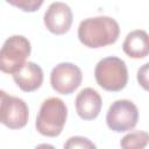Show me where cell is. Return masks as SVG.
I'll return each instance as SVG.
<instances>
[{
    "mask_svg": "<svg viewBox=\"0 0 149 149\" xmlns=\"http://www.w3.org/2000/svg\"><path fill=\"white\" fill-rule=\"evenodd\" d=\"M139 121V109L128 99H119L112 102L106 114L107 127L115 133L132 130Z\"/></svg>",
    "mask_w": 149,
    "mask_h": 149,
    "instance_id": "cell-5",
    "label": "cell"
},
{
    "mask_svg": "<svg viewBox=\"0 0 149 149\" xmlns=\"http://www.w3.org/2000/svg\"><path fill=\"white\" fill-rule=\"evenodd\" d=\"M120 35V26L113 17H87L79 23L78 38L87 48L98 49L114 44Z\"/></svg>",
    "mask_w": 149,
    "mask_h": 149,
    "instance_id": "cell-1",
    "label": "cell"
},
{
    "mask_svg": "<svg viewBox=\"0 0 149 149\" xmlns=\"http://www.w3.org/2000/svg\"><path fill=\"white\" fill-rule=\"evenodd\" d=\"M149 135L147 132H133L127 135H125L121 141L120 146L125 149H132V148H144L148 144Z\"/></svg>",
    "mask_w": 149,
    "mask_h": 149,
    "instance_id": "cell-12",
    "label": "cell"
},
{
    "mask_svg": "<svg viewBox=\"0 0 149 149\" xmlns=\"http://www.w3.org/2000/svg\"><path fill=\"white\" fill-rule=\"evenodd\" d=\"M81 70L73 63L64 62L57 64L50 73V84L54 91L59 94L69 95L81 84Z\"/></svg>",
    "mask_w": 149,
    "mask_h": 149,
    "instance_id": "cell-6",
    "label": "cell"
},
{
    "mask_svg": "<svg viewBox=\"0 0 149 149\" xmlns=\"http://www.w3.org/2000/svg\"><path fill=\"white\" fill-rule=\"evenodd\" d=\"M64 148L66 149H76V148H80V149H92L95 148V144L93 142H91L88 139L83 137V136H72L70 137L65 143H64Z\"/></svg>",
    "mask_w": 149,
    "mask_h": 149,
    "instance_id": "cell-14",
    "label": "cell"
},
{
    "mask_svg": "<svg viewBox=\"0 0 149 149\" xmlns=\"http://www.w3.org/2000/svg\"><path fill=\"white\" fill-rule=\"evenodd\" d=\"M68 119V107L65 102L51 97L45 99L38 111L35 127L37 132L47 137H57L63 132Z\"/></svg>",
    "mask_w": 149,
    "mask_h": 149,
    "instance_id": "cell-2",
    "label": "cell"
},
{
    "mask_svg": "<svg viewBox=\"0 0 149 149\" xmlns=\"http://www.w3.org/2000/svg\"><path fill=\"white\" fill-rule=\"evenodd\" d=\"M12 76L17 87L23 92H34L43 83V70L34 62H26Z\"/></svg>",
    "mask_w": 149,
    "mask_h": 149,
    "instance_id": "cell-9",
    "label": "cell"
},
{
    "mask_svg": "<svg viewBox=\"0 0 149 149\" xmlns=\"http://www.w3.org/2000/svg\"><path fill=\"white\" fill-rule=\"evenodd\" d=\"M122 50L127 56L135 59L147 57L149 54V41L147 31L142 29L130 31L122 43Z\"/></svg>",
    "mask_w": 149,
    "mask_h": 149,
    "instance_id": "cell-10",
    "label": "cell"
},
{
    "mask_svg": "<svg viewBox=\"0 0 149 149\" xmlns=\"http://www.w3.org/2000/svg\"><path fill=\"white\" fill-rule=\"evenodd\" d=\"M31 52L30 42L22 35L8 37L0 48V71L13 74L26 62Z\"/></svg>",
    "mask_w": 149,
    "mask_h": 149,
    "instance_id": "cell-4",
    "label": "cell"
},
{
    "mask_svg": "<svg viewBox=\"0 0 149 149\" xmlns=\"http://www.w3.org/2000/svg\"><path fill=\"white\" fill-rule=\"evenodd\" d=\"M28 119L29 108L26 101L19 97L12 95L9 109L2 125H5L9 129H21L27 125Z\"/></svg>",
    "mask_w": 149,
    "mask_h": 149,
    "instance_id": "cell-11",
    "label": "cell"
},
{
    "mask_svg": "<svg viewBox=\"0 0 149 149\" xmlns=\"http://www.w3.org/2000/svg\"><path fill=\"white\" fill-rule=\"evenodd\" d=\"M12 95H9L3 90H0V123H3L5 118L7 115L9 105H10Z\"/></svg>",
    "mask_w": 149,
    "mask_h": 149,
    "instance_id": "cell-15",
    "label": "cell"
},
{
    "mask_svg": "<svg viewBox=\"0 0 149 149\" xmlns=\"http://www.w3.org/2000/svg\"><path fill=\"white\" fill-rule=\"evenodd\" d=\"M148 68H149V64L146 63L143 64L142 68L139 69L137 71V81L139 84L147 91L148 90Z\"/></svg>",
    "mask_w": 149,
    "mask_h": 149,
    "instance_id": "cell-16",
    "label": "cell"
},
{
    "mask_svg": "<svg viewBox=\"0 0 149 149\" xmlns=\"http://www.w3.org/2000/svg\"><path fill=\"white\" fill-rule=\"evenodd\" d=\"M97 84L109 92L123 90L128 83V70L123 59L116 56H108L100 59L94 69Z\"/></svg>",
    "mask_w": 149,
    "mask_h": 149,
    "instance_id": "cell-3",
    "label": "cell"
},
{
    "mask_svg": "<svg viewBox=\"0 0 149 149\" xmlns=\"http://www.w3.org/2000/svg\"><path fill=\"white\" fill-rule=\"evenodd\" d=\"M44 26L54 35H64L66 34L73 21V14L71 8L61 1L50 3L48 9L44 13Z\"/></svg>",
    "mask_w": 149,
    "mask_h": 149,
    "instance_id": "cell-7",
    "label": "cell"
},
{
    "mask_svg": "<svg viewBox=\"0 0 149 149\" xmlns=\"http://www.w3.org/2000/svg\"><path fill=\"white\" fill-rule=\"evenodd\" d=\"M76 112L83 120H94L101 111L102 99L100 94L92 87L83 88L76 97L74 100Z\"/></svg>",
    "mask_w": 149,
    "mask_h": 149,
    "instance_id": "cell-8",
    "label": "cell"
},
{
    "mask_svg": "<svg viewBox=\"0 0 149 149\" xmlns=\"http://www.w3.org/2000/svg\"><path fill=\"white\" fill-rule=\"evenodd\" d=\"M5 1L8 2L9 5H12L23 12H28V13L38 10L44 2V0H5Z\"/></svg>",
    "mask_w": 149,
    "mask_h": 149,
    "instance_id": "cell-13",
    "label": "cell"
}]
</instances>
